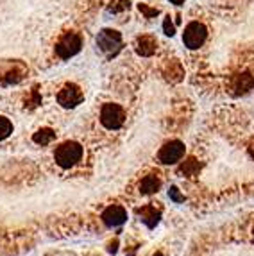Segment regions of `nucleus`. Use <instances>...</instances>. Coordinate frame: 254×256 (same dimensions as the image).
Instances as JSON below:
<instances>
[{"mask_svg":"<svg viewBox=\"0 0 254 256\" xmlns=\"http://www.w3.org/2000/svg\"><path fill=\"white\" fill-rule=\"evenodd\" d=\"M161 186V180L158 178V176L150 174V176H145L144 180H142L140 183V192L145 194V196H148V194H154L158 192Z\"/></svg>","mask_w":254,"mask_h":256,"instance_id":"1a4fd4ad","label":"nucleus"},{"mask_svg":"<svg viewBox=\"0 0 254 256\" xmlns=\"http://www.w3.org/2000/svg\"><path fill=\"white\" fill-rule=\"evenodd\" d=\"M95 42H97V47L102 52H113L118 50L120 45H122V34L114 29H102L97 34Z\"/></svg>","mask_w":254,"mask_h":256,"instance_id":"0eeeda50","label":"nucleus"},{"mask_svg":"<svg viewBox=\"0 0 254 256\" xmlns=\"http://www.w3.org/2000/svg\"><path fill=\"white\" fill-rule=\"evenodd\" d=\"M168 196L172 197V199H174L176 202H182V201H184V197H182L181 194H179V190H178V188H176V186H172V188H170Z\"/></svg>","mask_w":254,"mask_h":256,"instance_id":"f3484780","label":"nucleus"},{"mask_svg":"<svg viewBox=\"0 0 254 256\" xmlns=\"http://www.w3.org/2000/svg\"><path fill=\"white\" fill-rule=\"evenodd\" d=\"M102 220H104L106 226L116 228L127 220V212L122 208V206L113 204V206H110V208L104 210V214H102Z\"/></svg>","mask_w":254,"mask_h":256,"instance_id":"6e6552de","label":"nucleus"},{"mask_svg":"<svg viewBox=\"0 0 254 256\" xmlns=\"http://www.w3.org/2000/svg\"><path fill=\"white\" fill-rule=\"evenodd\" d=\"M84 156V149L77 142H64L61 146L56 147L54 150V162L61 168H72Z\"/></svg>","mask_w":254,"mask_h":256,"instance_id":"f257e3e1","label":"nucleus"},{"mask_svg":"<svg viewBox=\"0 0 254 256\" xmlns=\"http://www.w3.org/2000/svg\"><path fill=\"white\" fill-rule=\"evenodd\" d=\"M208 40V29L204 24L200 22H190L186 27H184V32H182V43L184 47H188L190 50H197L206 43Z\"/></svg>","mask_w":254,"mask_h":256,"instance_id":"7ed1b4c3","label":"nucleus"},{"mask_svg":"<svg viewBox=\"0 0 254 256\" xmlns=\"http://www.w3.org/2000/svg\"><path fill=\"white\" fill-rule=\"evenodd\" d=\"M100 124L110 131H116L126 124V111L120 104L106 102L100 108V115H98Z\"/></svg>","mask_w":254,"mask_h":256,"instance_id":"f03ea898","label":"nucleus"},{"mask_svg":"<svg viewBox=\"0 0 254 256\" xmlns=\"http://www.w3.org/2000/svg\"><path fill=\"white\" fill-rule=\"evenodd\" d=\"M138 214H140L142 220H144L148 228H154L158 222H160V212H158V210L154 208V206H150V204L144 206V208H142Z\"/></svg>","mask_w":254,"mask_h":256,"instance_id":"9d476101","label":"nucleus"},{"mask_svg":"<svg viewBox=\"0 0 254 256\" xmlns=\"http://www.w3.org/2000/svg\"><path fill=\"white\" fill-rule=\"evenodd\" d=\"M254 86V79L249 76V74H242V76H236L233 81V90H236L238 94H247Z\"/></svg>","mask_w":254,"mask_h":256,"instance_id":"9b49d317","label":"nucleus"},{"mask_svg":"<svg viewBox=\"0 0 254 256\" xmlns=\"http://www.w3.org/2000/svg\"><path fill=\"white\" fill-rule=\"evenodd\" d=\"M170 2H172L174 6H182V4H184V0H170Z\"/></svg>","mask_w":254,"mask_h":256,"instance_id":"a211bd4d","label":"nucleus"},{"mask_svg":"<svg viewBox=\"0 0 254 256\" xmlns=\"http://www.w3.org/2000/svg\"><path fill=\"white\" fill-rule=\"evenodd\" d=\"M82 98H84V94H82L79 86L74 84V82L64 84L60 90V94H58V102H60V106L66 108V110L77 108L82 102Z\"/></svg>","mask_w":254,"mask_h":256,"instance_id":"423d86ee","label":"nucleus"},{"mask_svg":"<svg viewBox=\"0 0 254 256\" xmlns=\"http://www.w3.org/2000/svg\"><path fill=\"white\" fill-rule=\"evenodd\" d=\"M184 152H186V147H184L182 142L170 140L160 149V152H158V162L163 163V165H176V163H179L184 158Z\"/></svg>","mask_w":254,"mask_h":256,"instance_id":"39448f33","label":"nucleus"},{"mask_svg":"<svg viewBox=\"0 0 254 256\" xmlns=\"http://www.w3.org/2000/svg\"><path fill=\"white\" fill-rule=\"evenodd\" d=\"M56 138V132L52 129H40V131L34 132V144H38V146H48L52 140Z\"/></svg>","mask_w":254,"mask_h":256,"instance_id":"ddd939ff","label":"nucleus"},{"mask_svg":"<svg viewBox=\"0 0 254 256\" xmlns=\"http://www.w3.org/2000/svg\"><path fill=\"white\" fill-rule=\"evenodd\" d=\"M181 174H184V176H197L199 174V165H197V162H195V160H188V162L182 163Z\"/></svg>","mask_w":254,"mask_h":256,"instance_id":"2eb2a0df","label":"nucleus"},{"mask_svg":"<svg viewBox=\"0 0 254 256\" xmlns=\"http://www.w3.org/2000/svg\"><path fill=\"white\" fill-rule=\"evenodd\" d=\"M82 47V40L77 32H66L60 38V42L56 43V54L61 60H70L76 54L80 52Z\"/></svg>","mask_w":254,"mask_h":256,"instance_id":"20e7f679","label":"nucleus"},{"mask_svg":"<svg viewBox=\"0 0 254 256\" xmlns=\"http://www.w3.org/2000/svg\"><path fill=\"white\" fill-rule=\"evenodd\" d=\"M13 132V124H11V120L6 118V116H0V142L6 140Z\"/></svg>","mask_w":254,"mask_h":256,"instance_id":"4468645a","label":"nucleus"},{"mask_svg":"<svg viewBox=\"0 0 254 256\" xmlns=\"http://www.w3.org/2000/svg\"><path fill=\"white\" fill-rule=\"evenodd\" d=\"M163 32H165L166 36L176 34V26H174V22L170 20V16H165V20H163Z\"/></svg>","mask_w":254,"mask_h":256,"instance_id":"dca6fc26","label":"nucleus"},{"mask_svg":"<svg viewBox=\"0 0 254 256\" xmlns=\"http://www.w3.org/2000/svg\"><path fill=\"white\" fill-rule=\"evenodd\" d=\"M156 45H158V42L154 38H150V36H142V38L138 40V52H140L142 56H150L156 52Z\"/></svg>","mask_w":254,"mask_h":256,"instance_id":"f8f14e48","label":"nucleus"}]
</instances>
